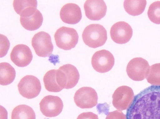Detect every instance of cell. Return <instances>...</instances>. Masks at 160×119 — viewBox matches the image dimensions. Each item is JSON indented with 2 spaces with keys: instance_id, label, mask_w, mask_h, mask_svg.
<instances>
[{
  "instance_id": "11",
  "label": "cell",
  "mask_w": 160,
  "mask_h": 119,
  "mask_svg": "<svg viewBox=\"0 0 160 119\" xmlns=\"http://www.w3.org/2000/svg\"><path fill=\"white\" fill-rule=\"evenodd\" d=\"M40 110L43 115L48 117H54L59 115L63 107L62 99L57 96L49 95L44 97L40 103Z\"/></svg>"
},
{
  "instance_id": "6",
  "label": "cell",
  "mask_w": 160,
  "mask_h": 119,
  "mask_svg": "<svg viewBox=\"0 0 160 119\" xmlns=\"http://www.w3.org/2000/svg\"><path fill=\"white\" fill-rule=\"evenodd\" d=\"M32 45L38 56L46 57L50 56L53 49V46L49 34L41 31L35 34L32 39Z\"/></svg>"
},
{
  "instance_id": "21",
  "label": "cell",
  "mask_w": 160,
  "mask_h": 119,
  "mask_svg": "<svg viewBox=\"0 0 160 119\" xmlns=\"http://www.w3.org/2000/svg\"><path fill=\"white\" fill-rule=\"evenodd\" d=\"M146 79L148 82L153 85H160V63L150 66Z\"/></svg>"
},
{
  "instance_id": "12",
  "label": "cell",
  "mask_w": 160,
  "mask_h": 119,
  "mask_svg": "<svg viewBox=\"0 0 160 119\" xmlns=\"http://www.w3.org/2000/svg\"><path fill=\"white\" fill-rule=\"evenodd\" d=\"M132 29L127 23L123 21L118 22L111 27L110 36L116 43L122 44L128 42L132 35Z\"/></svg>"
},
{
  "instance_id": "25",
  "label": "cell",
  "mask_w": 160,
  "mask_h": 119,
  "mask_svg": "<svg viewBox=\"0 0 160 119\" xmlns=\"http://www.w3.org/2000/svg\"><path fill=\"white\" fill-rule=\"evenodd\" d=\"M105 119H126V115L118 110L108 113Z\"/></svg>"
},
{
  "instance_id": "13",
  "label": "cell",
  "mask_w": 160,
  "mask_h": 119,
  "mask_svg": "<svg viewBox=\"0 0 160 119\" xmlns=\"http://www.w3.org/2000/svg\"><path fill=\"white\" fill-rule=\"evenodd\" d=\"M10 56L11 61L16 65L19 67H24L31 63L33 56L29 47L20 44L14 47Z\"/></svg>"
},
{
  "instance_id": "7",
  "label": "cell",
  "mask_w": 160,
  "mask_h": 119,
  "mask_svg": "<svg viewBox=\"0 0 160 119\" xmlns=\"http://www.w3.org/2000/svg\"><path fill=\"white\" fill-rule=\"evenodd\" d=\"M18 87L21 95L28 99H32L37 97L41 89L39 79L32 75H27L22 78L18 83Z\"/></svg>"
},
{
  "instance_id": "24",
  "label": "cell",
  "mask_w": 160,
  "mask_h": 119,
  "mask_svg": "<svg viewBox=\"0 0 160 119\" xmlns=\"http://www.w3.org/2000/svg\"><path fill=\"white\" fill-rule=\"evenodd\" d=\"M10 42L7 37L0 34V57L5 56L7 54L10 46Z\"/></svg>"
},
{
  "instance_id": "9",
  "label": "cell",
  "mask_w": 160,
  "mask_h": 119,
  "mask_svg": "<svg viewBox=\"0 0 160 119\" xmlns=\"http://www.w3.org/2000/svg\"><path fill=\"white\" fill-rule=\"evenodd\" d=\"M113 55L109 51L102 50L96 52L91 59V64L94 69L100 73L109 71L114 64Z\"/></svg>"
},
{
  "instance_id": "15",
  "label": "cell",
  "mask_w": 160,
  "mask_h": 119,
  "mask_svg": "<svg viewBox=\"0 0 160 119\" xmlns=\"http://www.w3.org/2000/svg\"><path fill=\"white\" fill-rule=\"evenodd\" d=\"M60 16L63 22L70 24L78 23L82 17L80 8L73 3H68L63 6L60 11Z\"/></svg>"
},
{
  "instance_id": "18",
  "label": "cell",
  "mask_w": 160,
  "mask_h": 119,
  "mask_svg": "<svg viewBox=\"0 0 160 119\" xmlns=\"http://www.w3.org/2000/svg\"><path fill=\"white\" fill-rule=\"evenodd\" d=\"M147 4L145 0H125L123 6L125 11L129 14L136 16L141 14L144 11Z\"/></svg>"
},
{
  "instance_id": "4",
  "label": "cell",
  "mask_w": 160,
  "mask_h": 119,
  "mask_svg": "<svg viewBox=\"0 0 160 119\" xmlns=\"http://www.w3.org/2000/svg\"><path fill=\"white\" fill-rule=\"evenodd\" d=\"M37 5L28 7L19 14L20 23L25 29L30 31L36 30L41 26L43 17Z\"/></svg>"
},
{
  "instance_id": "10",
  "label": "cell",
  "mask_w": 160,
  "mask_h": 119,
  "mask_svg": "<svg viewBox=\"0 0 160 119\" xmlns=\"http://www.w3.org/2000/svg\"><path fill=\"white\" fill-rule=\"evenodd\" d=\"M134 97L133 91L130 87L127 86H120L115 90L112 94V105L120 111L127 109Z\"/></svg>"
},
{
  "instance_id": "20",
  "label": "cell",
  "mask_w": 160,
  "mask_h": 119,
  "mask_svg": "<svg viewBox=\"0 0 160 119\" xmlns=\"http://www.w3.org/2000/svg\"><path fill=\"white\" fill-rule=\"evenodd\" d=\"M57 69H51L45 74L43 81L46 89L49 92H58L62 90L59 86L56 77Z\"/></svg>"
},
{
  "instance_id": "14",
  "label": "cell",
  "mask_w": 160,
  "mask_h": 119,
  "mask_svg": "<svg viewBox=\"0 0 160 119\" xmlns=\"http://www.w3.org/2000/svg\"><path fill=\"white\" fill-rule=\"evenodd\" d=\"M86 17L92 21H98L105 15L107 7L103 0H87L84 4Z\"/></svg>"
},
{
  "instance_id": "3",
  "label": "cell",
  "mask_w": 160,
  "mask_h": 119,
  "mask_svg": "<svg viewBox=\"0 0 160 119\" xmlns=\"http://www.w3.org/2000/svg\"><path fill=\"white\" fill-rule=\"evenodd\" d=\"M57 46L65 50L74 48L78 43V36L74 28L62 26L58 29L54 35Z\"/></svg>"
},
{
  "instance_id": "26",
  "label": "cell",
  "mask_w": 160,
  "mask_h": 119,
  "mask_svg": "<svg viewBox=\"0 0 160 119\" xmlns=\"http://www.w3.org/2000/svg\"><path fill=\"white\" fill-rule=\"evenodd\" d=\"M77 119H98V116L91 112L81 113L78 117Z\"/></svg>"
},
{
  "instance_id": "19",
  "label": "cell",
  "mask_w": 160,
  "mask_h": 119,
  "mask_svg": "<svg viewBox=\"0 0 160 119\" xmlns=\"http://www.w3.org/2000/svg\"><path fill=\"white\" fill-rule=\"evenodd\" d=\"M11 119H36V115L31 107L25 104L20 105L12 111Z\"/></svg>"
},
{
  "instance_id": "23",
  "label": "cell",
  "mask_w": 160,
  "mask_h": 119,
  "mask_svg": "<svg viewBox=\"0 0 160 119\" xmlns=\"http://www.w3.org/2000/svg\"><path fill=\"white\" fill-rule=\"evenodd\" d=\"M37 5V0H21L13 1V6L16 12L19 14L20 12L25 8L30 6Z\"/></svg>"
},
{
  "instance_id": "8",
  "label": "cell",
  "mask_w": 160,
  "mask_h": 119,
  "mask_svg": "<svg viewBox=\"0 0 160 119\" xmlns=\"http://www.w3.org/2000/svg\"><path fill=\"white\" fill-rule=\"evenodd\" d=\"M98 96L93 88L87 87H82L75 92L74 100L76 105L82 108H90L98 104Z\"/></svg>"
},
{
  "instance_id": "5",
  "label": "cell",
  "mask_w": 160,
  "mask_h": 119,
  "mask_svg": "<svg viewBox=\"0 0 160 119\" xmlns=\"http://www.w3.org/2000/svg\"><path fill=\"white\" fill-rule=\"evenodd\" d=\"M150 68L147 60L141 57H136L129 61L126 70L129 78L134 81H139L146 78Z\"/></svg>"
},
{
  "instance_id": "17",
  "label": "cell",
  "mask_w": 160,
  "mask_h": 119,
  "mask_svg": "<svg viewBox=\"0 0 160 119\" xmlns=\"http://www.w3.org/2000/svg\"><path fill=\"white\" fill-rule=\"evenodd\" d=\"M0 84L7 85L12 83L15 79L16 72L14 69L8 63L0 64Z\"/></svg>"
},
{
  "instance_id": "2",
  "label": "cell",
  "mask_w": 160,
  "mask_h": 119,
  "mask_svg": "<svg viewBox=\"0 0 160 119\" xmlns=\"http://www.w3.org/2000/svg\"><path fill=\"white\" fill-rule=\"evenodd\" d=\"M82 36L84 43L93 48L102 46L107 39L106 30L99 24H91L87 26L82 32Z\"/></svg>"
},
{
  "instance_id": "22",
  "label": "cell",
  "mask_w": 160,
  "mask_h": 119,
  "mask_svg": "<svg viewBox=\"0 0 160 119\" xmlns=\"http://www.w3.org/2000/svg\"><path fill=\"white\" fill-rule=\"evenodd\" d=\"M147 14L152 22L156 24H160V1L152 3L149 7Z\"/></svg>"
},
{
  "instance_id": "1",
  "label": "cell",
  "mask_w": 160,
  "mask_h": 119,
  "mask_svg": "<svg viewBox=\"0 0 160 119\" xmlns=\"http://www.w3.org/2000/svg\"><path fill=\"white\" fill-rule=\"evenodd\" d=\"M126 119H160V85H151L134 96Z\"/></svg>"
},
{
  "instance_id": "16",
  "label": "cell",
  "mask_w": 160,
  "mask_h": 119,
  "mask_svg": "<svg viewBox=\"0 0 160 119\" xmlns=\"http://www.w3.org/2000/svg\"><path fill=\"white\" fill-rule=\"evenodd\" d=\"M58 69L64 85V88L70 89L76 85L80 75L78 70L75 66L67 64L60 66Z\"/></svg>"
}]
</instances>
